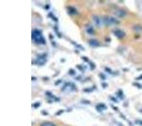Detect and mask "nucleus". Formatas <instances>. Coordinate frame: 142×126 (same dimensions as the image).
Instances as JSON below:
<instances>
[{
  "label": "nucleus",
  "mask_w": 142,
  "mask_h": 126,
  "mask_svg": "<svg viewBox=\"0 0 142 126\" xmlns=\"http://www.w3.org/2000/svg\"><path fill=\"white\" fill-rule=\"evenodd\" d=\"M86 31L88 33H90V34H93V33H94V31H93V28H91V27H88V28H87Z\"/></svg>",
  "instance_id": "obj_10"
},
{
  "label": "nucleus",
  "mask_w": 142,
  "mask_h": 126,
  "mask_svg": "<svg viewBox=\"0 0 142 126\" xmlns=\"http://www.w3.org/2000/svg\"><path fill=\"white\" fill-rule=\"evenodd\" d=\"M114 34L118 37V38H119V39H122L123 37L125 36V33H124V31L123 30H121V29H116L115 31H114Z\"/></svg>",
  "instance_id": "obj_3"
},
{
  "label": "nucleus",
  "mask_w": 142,
  "mask_h": 126,
  "mask_svg": "<svg viewBox=\"0 0 142 126\" xmlns=\"http://www.w3.org/2000/svg\"><path fill=\"white\" fill-rule=\"evenodd\" d=\"M93 21L95 22L96 26L99 27L102 24V19L99 17V15H93Z\"/></svg>",
  "instance_id": "obj_2"
},
{
  "label": "nucleus",
  "mask_w": 142,
  "mask_h": 126,
  "mask_svg": "<svg viewBox=\"0 0 142 126\" xmlns=\"http://www.w3.org/2000/svg\"><path fill=\"white\" fill-rule=\"evenodd\" d=\"M32 38L37 44H45V40H44L42 31L39 29H33L32 30Z\"/></svg>",
  "instance_id": "obj_1"
},
{
  "label": "nucleus",
  "mask_w": 142,
  "mask_h": 126,
  "mask_svg": "<svg viewBox=\"0 0 142 126\" xmlns=\"http://www.w3.org/2000/svg\"><path fill=\"white\" fill-rule=\"evenodd\" d=\"M136 79H137V80H140V79H142V75H141V76H140V77H137V78H136Z\"/></svg>",
  "instance_id": "obj_15"
},
{
  "label": "nucleus",
  "mask_w": 142,
  "mask_h": 126,
  "mask_svg": "<svg viewBox=\"0 0 142 126\" xmlns=\"http://www.w3.org/2000/svg\"><path fill=\"white\" fill-rule=\"evenodd\" d=\"M82 59H83V60H85V62H88V59L85 58V57H82Z\"/></svg>",
  "instance_id": "obj_14"
},
{
  "label": "nucleus",
  "mask_w": 142,
  "mask_h": 126,
  "mask_svg": "<svg viewBox=\"0 0 142 126\" xmlns=\"http://www.w3.org/2000/svg\"><path fill=\"white\" fill-rule=\"evenodd\" d=\"M89 44L90 46H92V47H99V43L97 41V40H95V39H90Z\"/></svg>",
  "instance_id": "obj_6"
},
{
  "label": "nucleus",
  "mask_w": 142,
  "mask_h": 126,
  "mask_svg": "<svg viewBox=\"0 0 142 126\" xmlns=\"http://www.w3.org/2000/svg\"><path fill=\"white\" fill-rule=\"evenodd\" d=\"M62 112H63V110H60L59 112H57V113H56V115H60V114L62 113Z\"/></svg>",
  "instance_id": "obj_13"
},
{
  "label": "nucleus",
  "mask_w": 142,
  "mask_h": 126,
  "mask_svg": "<svg viewBox=\"0 0 142 126\" xmlns=\"http://www.w3.org/2000/svg\"><path fill=\"white\" fill-rule=\"evenodd\" d=\"M66 88H69L70 90H72V89H74V90H75V89H76V86L73 85V83H71V82H66V83L64 85V87H63V90H65Z\"/></svg>",
  "instance_id": "obj_5"
},
{
  "label": "nucleus",
  "mask_w": 142,
  "mask_h": 126,
  "mask_svg": "<svg viewBox=\"0 0 142 126\" xmlns=\"http://www.w3.org/2000/svg\"><path fill=\"white\" fill-rule=\"evenodd\" d=\"M118 23V20L116 18L114 17H110V25H114V24H116Z\"/></svg>",
  "instance_id": "obj_9"
},
{
  "label": "nucleus",
  "mask_w": 142,
  "mask_h": 126,
  "mask_svg": "<svg viewBox=\"0 0 142 126\" xmlns=\"http://www.w3.org/2000/svg\"><path fill=\"white\" fill-rule=\"evenodd\" d=\"M39 104H40L39 103H33V104H32V106H33V107H38V105H39Z\"/></svg>",
  "instance_id": "obj_11"
},
{
  "label": "nucleus",
  "mask_w": 142,
  "mask_h": 126,
  "mask_svg": "<svg viewBox=\"0 0 142 126\" xmlns=\"http://www.w3.org/2000/svg\"><path fill=\"white\" fill-rule=\"evenodd\" d=\"M67 11L69 12V14H71V15H74L77 13V11H76V9L74 7H67Z\"/></svg>",
  "instance_id": "obj_7"
},
{
  "label": "nucleus",
  "mask_w": 142,
  "mask_h": 126,
  "mask_svg": "<svg viewBox=\"0 0 142 126\" xmlns=\"http://www.w3.org/2000/svg\"><path fill=\"white\" fill-rule=\"evenodd\" d=\"M41 126H56V125L52 122H43L41 124Z\"/></svg>",
  "instance_id": "obj_8"
},
{
  "label": "nucleus",
  "mask_w": 142,
  "mask_h": 126,
  "mask_svg": "<svg viewBox=\"0 0 142 126\" xmlns=\"http://www.w3.org/2000/svg\"><path fill=\"white\" fill-rule=\"evenodd\" d=\"M115 14H116L118 17H124L125 15H126V12L121 9H118L115 11Z\"/></svg>",
  "instance_id": "obj_4"
},
{
  "label": "nucleus",
  "mask_w": 142,
  "mask_h": 126,
  "mask_svg": "<svg viewBox=\"0 0 142 126\" xmlns=\"http://www.w3.org/2000/svg\"><path fill=\"white\" fill-rule=\"evenodd\" d=\"M135 29H142V28H141V27L136 26V27H135Z\"/></svg>",
  "instance_id": "obj_12"
}]
</instances>
